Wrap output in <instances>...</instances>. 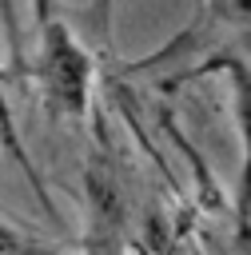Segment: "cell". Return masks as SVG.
Returning a JSON list of instances; mask_svg holds the SVG:
<instances>
[{
	"label": "cell",
	"instance_id": "3",
	"mask_svg": "<svg viewBox=\"0 0 251 255\" xmlns=\"http://www.w3.org/2000/svg\"><path fill=\"white\" fill-rule=\"evenodd\" d=\"M231 12H235V16H247V20H251V0H231Z\"/></svg>",
	"mask_w": 251,
	"mask_h": 255
},
{
	"label": "cell",
	"instance_id": "1",
	"mask_svg": "<svg viewBox=\"0 0 251 255\" xmlns=\"http://www.w3.org/2000/svg\"><path fill=\"white\" fill-rule=\"evenodd\" d=\"M92 60L64 24H44V92L60 116H80L88 104Z\"/></svg>",
	"mask_w": 251,
	"mask_h": 255
},
{
	"label": "cell",
	"instance_id": "2",
	"mask_svg": "<svg viewBox=\"0 0 251 255\" xmlns=\"http://www.w3.org/2000/svg\"><path fill=\"white\" fill-rule=\"evenodd\" d=\"M219 68L231 76V92H235V124H239V139H243L239 215L251 219V64H243V60H223Z\"/></svg>",
	"mask_w": 251,
	"mask_h": 255
}]
</instances>
